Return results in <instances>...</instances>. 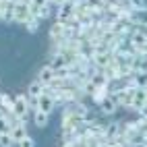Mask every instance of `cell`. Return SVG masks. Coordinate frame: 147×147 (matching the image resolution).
<instances>
[{"instance_id": "5", "label": "cell", "mask_w": 147, "mask_h": 147, "mask_svg": "<svg viewBox=\"0 0 147 147\" xmlns=\"http://www.w3.org/2000/svg\"><path fill=\"white\" fill-rule=\"evenodd\" d=\"M8 135H11V137H13V141H15V143L19 145V141H21L23 137L27 135V131H25V124L17 120V122H15V124L11 126V131H8Z\"/></svg>"}, {"instance_id": "17", "label": "cell", "mask_w": 147, "mask_h": 147, "mask_svg": "<svg viewBox=\"0 0 147 147\" xmlns=\"http://www.w3.org/2000/svg\"><path fill=\"white\" fill-rule=\"evenodd\" d=\"M25 25H27V31H29V33H35V31H37V27H40V23H37V19H35V17H33V19H29Z\"/></svg>"}, {"instance_id": "7", "label": "cell", "mask_w": 147, "mask_h": 147, "mask_svg": "<svg viewBox=\"0 0 147 147\" xmlns=\"http://www.w3.org/2000/svg\"><path fill=\"white\" fill-rule=\"evenodd\" d=\"M89 81L95 85V87H104V85H110V81H108L106 79V75L102 73V71H97V68H95V71L89 75Z\"/></svg>"}, {"instance_id": "18", "label": "cell", "mask_w": 147, "mask_h": 147, "mask_svg": "<svg viewBox=\"0 0 147 147\" xmlns=\"http://www.w3.org/2000/svg\"><path fill=\"white\" fill-rule=\"evenodd\" d=\"M19 145H21V147H33L35 143H33V141H31V139H29V137L25 135V137H23V139H21V141H19Z\"/></svg>"}, {"instance_id": "4", "label": "cell", "mask_w": 147, "mask_h": 147, "mask_svg": "<svg viewBox=\"0 0 147 147\" xmlns=\"http://www.w3.org/2000/svg\"><path fill=\"white\" fill-rule=\"evenodd\" d=\"M54 97L52 95H48V93H42L40 97H37V110H44V112H48V114H52V110H54Z\"/></svg>"}, {"instance_id": "1", "label": "cell", "mask_w": 147, "mask_h": 147, "mask_svg": "<svg viewBox=\"0 0 147 147\" xmlns=\"http://www.w3.org/2000/svg\"><path fill=\"white\" fill-rule=\"evenodd\" d=\"M27 114H29V100L27 95H21L19 93L15 97V104H13V116L19 120V122H27Z\"/></svg>"}, {"instance_id": "19", "label": "cell", "mask_w": 147, "mask_h": 147, "mask_svg": "<svg viewBox=\"0 0 147 147\" xmlns=\"http://www.w3.org/2000/svg\"><path fill=\"white\" fill-rule=\"evenodd\" d=\"M31 4H35L37 8H40V6H44V4H48V0H31Z\"/></svg>"}, {"instance_id": "3", "label": "cell", "mask_w": 147, "mask_h": 147, "mask_svg": "<svg viewBox=\"0 0 147 147\" xmlns=\"http://www.w3.org/2000/svg\"><path fill=\"white\" fill-rule=\"evenodd\" d=\"M75 17V2H64L60 4V11H58V21L60 23H68L73 21Z\"/></svg>"}, {"instance_id": "20", "label": "cell", "mask_w": 147, "mask_h": 147, "mask_svg": "<svg viewBox=\"0 0 147 147\" xmlns=\"http://www.w3.org/2000/svg\"><path fill=\"white\" fill-rule=\"evenodd\" d=\"M48 4H54V0H48Z\"/></svg>"}, {"instance_id": "16", "label": "cell", "mask_w": 147, "mask_h": 147, "mask_svg": "<svg viewBox=\"0 0 147 147\" xmlns=\"http://www.w3.org/2000/svg\"><path fill=\"white\" fill-rule=\"evenodd\" d=\"M0 145L8 147V145H15V141H13V137L8 133H0Z\"/></svg>"}, {"instance_id": "6", "label": "cell", "mask_w": 147, "mask_h": 147, "mask_svg": "<svg viewBox=\"0 0 147 147\" xmlns=\"http://www.w3.org/2000/svg\"><path fill=\"white\" fill-rule=\"evenodd\" d=\"M116 108H118V104H116L110 95H106L104 100L100 102V110H102V114H108V116H110V114L116 112Z\"/></svg>"}, {"instance_id": "13", "label": "cell", "mask_w": 147, "mask_h": 147, "mask_svg": "<svg viewBox=\"0 0 147 147\" xmlns=\"http://www.w3.org/2000/svg\"><path fill=\"white\" fill-rule=\"evenodd\" d=\"M13 104H15V100H11L6 93H0V108H2L4 112L13 114Z\"/></svg>"}, {"instance_id": "14", "label": "cell", "mask_w": 147, "mask_h": 147, "mask_svg": "<svg viewBox=\"0 0 147 147\" xmlns=\"http://www.w3.org/2000/svg\"><path fill=\"white\" fill-rule=\"evenodd\" d=\"M126 2H129V6L133 8L135 13H137V11H139V13L145 11V0H126Z\"/></svg>"}, {"instance_id": "11", "label": "cell", "mask_w": 147, "mask_h": 147, "mask_svg": "<svg viewBox=\"0 0 147 147\" xmlns=\"http://www.w3.org/2000/svg\"><path fill=\"white\" fill-rule=\"evenodd\" d=\"M44 83H40V81H33L31 85H29V89H27V93H29V97H33V100H37L42 93H44Z\"/></svg>"}, {"instance_id": "9", "label": "cell", "mask_w": 147, "mask_h": 147, "mask_svg": "<svg viewBox=\"0 0 147 147\" xmlns=\"http://www.w3.org/2000/svg\"><path fill=\"white\" fill-rule=\"evenodd\" d=\"M120 135V124L118 122H112V124H108L106 129H104V137H106V143L114 139V137H118Z\"/></svg>"}, {"instance_id": "2", "label": "cell", "mask_w": 147, "mask_h": 147, "mask_svg": "<svg viewBox=\"0 0 147 147\" xmlns=\"http://www.w3.org/2000/svg\"><path fill=\"white\" fill-rule=\"evenodd\" d=\"M13 13H15V21H17V23H23V25L29 21V19H33L31 13H29V6H27L25 2L15 4V6H13Z\"/></svg>"}, {"instance_id": "8", "label": "cell", "mask_w": 147, "mask_h": 147, "mask_svg": "<svg viewBox=\"0 0 147 147\" xmlns=\"http://www.w3.org/2000/svg\"><path fill=\"white\" fill-rule=\"evenodd\" d=\"M64 29H66V23H60V21H56V23L50 27V37H52V40H62V35H64Z\"/></svg>"}, {"instance_id": "15", "label": "cell", "mask_w": 147, "mask_h": 147, "mask_svg": "<svg viewBox=\"0 0 147 147\" xmlns=\"http://www.w3.org/2000/svg\"><path fill=\"white\" fill-rule=\"evenodd\" d=\"M50 17V4H44L37 8V19H48Z\"/></svg>"}, {"instance_id": "12", "label": "cell", "mask_w": 147, "mask_h": 147, "mask_svg": "<svg viewBox=\"0 0 147 147\" xmlns=\"http://www.w3.org/2000/svg\"><path fill=\"white\" fill-rule=\"evenodd\" d=\"M35 126H40V129H44V126H48V122H50V114L44 112V110H35Z\"/></svg>"}, {"instance_id": "10", "label": "cell", "mask_w": 147, "mask_h": 147, "mask_svg": "<svg viewBox=\"0 0 147 147\" xmlns=\"http://www.w3.org/2000/svg\"><path fill=\"white\" fill-rule=\"evenodd\" d=\"M54 79V68L52 66H44L40 71V77H37V81L44 83V85H50V81Z\"/></svg>"}]
</instances>
